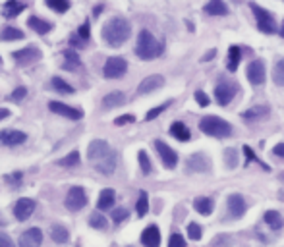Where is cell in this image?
Wrapping results in <instances>:
<instances>
[{"label":"cell","instance_id":"obj_31","mask_svg":"<svg viewBox=\"0 0 284 247\" xmlns=\"http://www.w3.org/2000/svg\"><path fill=\"white\" fill-rule=\"evenodd\" d=\"M50 238L54 239L56 243H66V241L70 239V234H68V230L64 228V226L54 224V226L50 228Z\"/></svg>","mask_w":284,"mask_h":247},{"label":"cell","instance_id":"obj_29","mask_svg":"<svg viewBox=\"0 0 284 247\" xmlns=\"http://www.w3.org/2000/svg\"><path fill=\"white\" fill-rule=\"evenodd\" d=\"M263 219L273 230H280V228H282L284 220H282V217H280V212H276V210H267V212L263 214Z\"/></svg>","mask_w":284,"mask_h":247},{"label":"cell","instance_id":"obj_34","mask_svg":"<svg viewBox=\"0 0 284 247\" xmlns=\"http://www.w3.org/2000/svg\"><path fill=\"white\" fill-rule=\"evenodd\" d=\"M273 81L278 87H284V58L278 60L273 68Z\"/></svg>","mask_w":284,"mask_h":247},{"label":"cell","instance_id":"obj_39","mask_svg":"<svg viewBox=\"0 0 284 247\" xmlns=\"http://www.w3.org/2000/svg\"><path fill=\"white\" fill-rule=\"evenodd\" d=\"M47 4H49V8H52L58 14H64L70 10V0H47Z\"/></svg>","mask_w":284,"mask_h":247},{"label":"cell","instance_id":"obj_47","mask_svg":"<svg viewBox=\"0 0 284 247\" xmlns=\"http://www.w3.org/2000/svg\"><path fill=\"white\" fill-rule=\"evenodd\" d=\"M168 247H186V239L182 238L180 234H172L168 239Z\"/></svg>","mask_w":284,"mask_h":247},{"label":"cell","instance_id":"obj_13","mask_svg":"<svg viewBox=\"0 0 284 247\" xmlns=\"http://www.w3.org/2000/svg\"><path fill=\"white\" fill-rule=\"evenodd\" d=\"M247 79L251 85H261L265 81V64L263 60H254L247 66Z\"/></svg>","mask_w":284,"mask_h":247},{"label":"cell","instance_id":"obj_41","mask_svg":"<svg viewBox=\"0 0 284 247\" xmlns=\"http://www.w3.org/2000/svg\"><path fill=\"white\" fill-rule=\"evenodd\" d=\"M187 236H190L192 241H199L201 236H203V230H201V226L197 222H190L187 224Z\"/></svg>","mask_w":284,"mask_h":247},{"label":"cell","instance_id":"obj_3","mask_svg":"<svg viewBox=\"0 0 284 247\" xmlns=\"http://www.w3.org/2000/svg\"><path fill=\"white\" fill-rule=\"evenodd\" d=\"M199 130L211 137H228L232 133V126L218 116H205L199 122Z\"/></svg>","mask_w":284,"mask_h":247},{"label":"cell","instance_id":"obj_7","mask_svg":"<svg viewBox=\"0 0 284 247\" xmlns=\"http://www.w3.org/2000/svg\"><path fill=\"white\" fill-rule=\"evenodd\" d=\"M12 58H14L18 64L25 66V64H35V62H39L41 58H43V52H41V48H37V47H25V48H21V50L12 52Z\"/></svg>","mask_w":284,"mask_h":247},{"label":"cell","instance_id":"obj_14","mask_svg":"<svg viewBox=\"0 0 284 247\" xmlns=\"http://www.w3.org/2000/svg\"><path fill=\"white\" fill-rule=\"evenodd\" d=\"M27 135L23 132H18V130H2L0 132V145H6V147H16V145H21L25 143Z\"/></svg>","mask_w":284,"mask_h":247},{"label":"cell","instance_id":"obj_24","mask_svg":"<svg viewBox=\"0 0 284 247\" xmlns=\"http://www.w3.org/2000/svg\"><path fill=\"white\" fill-rule=\"evenodd\" d=\"M126 103V95L122 93V91H112V93H108L105 99H103V106L110 110V108H116V106H122Z\"/></svg>","mask_w":284,"mask_h":247},{"label":"cell","instance_id":"obj_18","mask_svg":"<svg viewBox=\"0 0 284 247\" xmlns=\"http://www.w3.org/2000/svg\"><path fill=\"white\" fill-rule=\"evenodd\" d=\"M236 95V87L230 85V83H220V85L215 87V99L216 103L220 106H226Z\"/></svg>","mask_w":284,"mask_h":247},{"label":"cell","instance_id":"obj_2","mask_svg":"<svg viewBox=\"0 0 284 247\" xmlns=\"http://www.w3.org/2000/svg\"><path fill=\"white\" fill-rule=\"evenodd\" d=\"M136 54L141 58V60H153V58H159L163 54V45L153 37L151 31L141 29L139 35H137Z\"/></svg>","mask_w":284,"mask_h":247},{"label":"cell","instance_id":"obj_6","mask_svg":"<svg viewBox=\"0 0 284 247\" xmlns=\"http://www.w3.org/2000/svg\"><path fill=\"white\" fill-rule=\"evenodd\" d=\"M87 205V195H85V190L79 188V186H74L70 188L68 195H66V209L72 210V212H78L83 207Z\"/></svg>","mask_w":284,"mask_h":247},{"label":"cell","instance_id":"obj_44","mask_svg":"<svg viewBox=\"0 0 284 247\" xmlns=\"http://www.w3.org/2000/svg\"><path fill=\"white\" fill-rule=\"evenodd\" d=\"M168 106H170V101H167L165 105H161V106H155L153 110H149V112H147V116H145V120H147V122H151V120H155V118H157L159 114H163V112L167 110Z\"/></svg>","mask_w":284,"mask_h":247},{"label":"cell","instance_id":"obj_50","mask_svg":"<svg viewBox=\"0 0 284 247\" xmlns=\"http://www.w3.org/2000/svg\"><path fill=\"white\" fill-rule=\"evenodd\" d=\"M196 101H197V105L199 106H207L209 103H211V99H209L203 91H196Z\"/></svg>","mask_w":284,"mask_h":247},{"label":"cell","instance_id":"obj_19","mask_svg":"<svg viewBox=\"0 0 284 247\" xmlns=\"http://www.w3.org/2000/svg\"><path fill=\"white\" fill-rule=\"evenodd\" d=\"M93 166L97 168L101 174H105V176H110L112 172H114V168H116V152L110 151L105 157V159H101V161L93 162Z\"/></svg>","mask_w":284,"mask_h":247},{"label":"cell","instance_id":"obj_9","mask_svg":"<svg viewBox=\"0 0 284 247\" xmlns=\"http://www.w3.org/2000/svg\"><path fill=\"white\" fill-rule=\"evenodd\" d=\"M112 151L110 147H108V143L105 139H93V141L87 145V157L91 162H97L101 159H105L108 152Z\"/></svg>","mask_w":284,"mask_h":247},{"label":"cell","instance_id":"obj_10","mask_svg":"<svg viewBox=\"0 0 284 247\" xmlns=\"http://www.w3.org/2000/svg\"><path fill=\"white\" fill-rule=\"evenodd\" d=\"M49 108L54 114H60V116H64V118H70V120H79V118H83V112H81L79 108L68 106V105H64V103H58V101H50Z\"/></svg>","mask_w":284,"mask_h":247},{"label":"cell","instance_id":"obj_33","mask_svg":"<svg viewBox=\"0 0 284 247\" xmlns=\"http://www.w3.org/2000/svg\"><path fill=\"white\" fill-rule=\"evenodd\" d=\"M64 58H66V62H68V64H64V68H66V70H78V68L81 66L78 52H76V50H72V48L64 50Z\"/></svg>","mask_w":284,"mask_h":247},{"label":"cell","instance_id":"obj_36","mask_svg":"<svg viewBox=\"0 0 284 247\" xmlns=\"http://www.w3.org/2000/svg\"><path fill=\"white\" fill-rule=\"evenodd\" d=\"M89 226H91V228H97V230H107L108 222H107V219H105L103 214L93 212V214L89 217Z\"/></svg>","mask_w":284,"mask_h":247},{"label":"cell","instance_id":"obj_40","mask_svg":"<svg viewBox=\"0 0 284 247\" xmlns=\"http://www.w3.org/2000/svg\"><path fill=\"white\" fill-rule=\"evenodd\" d=\"M4 180H6V183H10L14 190H18V188H21V183H23V174H21V172L6 174V176H4Z\"/></svg>","mask_w":284,"mask_h":247},{"label":"cell","instance_id":"obj_35","mask_svg":"<svg viewBox=\"0 0 284 247\" xmlns=\"http://www.w3.org/2000/svg\"><path fill=\"white\" fill-rule=\"evenodd\" d=\"M137 217H145L149 212V195L145 193V191H141L139 193V199H137Z\"/></svg>","mask_w":284,"mask_h":247},{"label":"cell","instance_id":"obj_43","mask_svg":"<svg viewBox=\"0 0 284 247\" xmlns=\"http://www.w3.org/2000/svg\"><path fill=\"white\" fill-rule=\"evenodd\" d=\"M225 164L228 168H236L238 166V157H236V149H225Z\"/></svg>","mask_w":284,"mask_h":247},{"label":"cell","instance_id":"obj_15","mask_svg":"<svg viewBox=\"0 0 284 247\" xmlns=\"http://www.w3.org/2000/svg\"><path fill=\"white\" fill-rule=\"evenodd\" d=\"M245 209H247V203H245V199L240 193H232L228 197V212H230V217L240 219V217H244Z\"/></svg>","mask_w":284,"mask_h":247},{"label":"cell","instance_id":"obj_55","mask_svg":"<svg viewBox=\"0 0 284 247\" xmlns=\"http://www.w3.org/2000/svg\"><path fill=\"white\" fill-rule=\"evenodd\" d=\"M10 116V110L8 108H0V120H4V118H8Z\"/></svg>","mask_w":284,"mask_h":247},{"label":"cell","instance_id":"obj_4","mask_svg":"<svg viewBox=\"0 0 284 247\" xmlns=\"http://www.w3.org/2000/svg\"><path fill=\"white\" fill-rule=\"evenodd\" d=\"M128 72V62L122 56H110L105 62V68H103V76L107 79H118L122 77Z\"/></svg>","mask_w":284,"mask_h":247},{"label":"cell","instance_id":"obj_57","mask_svg":"<svg viewBox=\"0 0 284 247\" xmlns=\"http://www.w3.org/2000/svg\"><path fill=\"white\" fill-rule=\"evenodd\" d=\"M280 180H282V181H284V174H280Z\"/></svg>","mask_w":284,"mask_h":247},{"label":"cell","instance_id":"obj_11","mask_svg":"<svg viewBox=\"0 0 284 247\" xmlns=\"http://www.w3.org/2000/svg\"><path fill=\"white\" fill-rule=\"evenodd\" d=\"M35 207H37L35 201L29 199V197H23V199H20L16 203V207H14V217L20 220V222H23V220H27L31 214H33Z\"/></svg>","mask_w":284,"mask_h":247},{"label":"cell","instance_id":"obj_52","mask_svg":"<svg viewBox=\"0 0 284 247\" xmlns=\"http://www.w3.org/2000/svg\"><path fill=\"white\" fill-rule=\"evenodd\" d=\"M273 155H276L278 159H282V161H284V143L274 145V147H273Z\"/></svg>","mask_w":284,"mask_h":247},{"label":"cell","instance_id":"obj_32","mask_svg":"<svg viewBox=\"0 0 284 247\" xmlns=\"http://www.w3.org/2000/svg\"><path fill=\"white\" fill-rule=\"evenodd\" d=\"M265 116H269V106H265V105H257V106H254L251 110L244 112L245 120H259V118H265Z\"/></svg>","mask_w":284,"mask_h":247},{"label":"cell","instance_id":"obj_26","mask_svg":"<svg viewBox=\"0 0 284 247\" xmlns=\"http://www.w3.org/2000/svg\"><path fill=\"white\" fill-rule=\"evenodd\" d=\"M27 25H29L33 31H37L39 35H47L50 29H52V25H50L49 21H45V19L37 18V16H31V18L27 19Z\"/></svg>","mask_w":284,"mask_h":247},{"label":"cell","instance_id":"obj_21","mask_svg":"<svg viewBox=\"0 0 284 247\" xmlns=\"http://www.w3.org/2000/svg\"><path fill=\"white\" fill-rule=\"evenodd\" d=\"M207 16H226L228 14V6L225 4V0H209L203 8Z\"/></svg>","mask_w":284,"mask_h":247},{"label":"cell","instance_id":"obj_48","mask_svg":"<svg viewBox=\"0 0 284 247\" xmlns=\"http://www.w3.org/2000/svg\"><path fill=\"white\" fill-rule=\"evenodd\" d=\"M91 37V29H89V23H83L81 27L78 29V35H76V39H81V41H87V39Z\"/></svg>","mask_w":284,"mask_h":247},{"label":"cell","instance_id":"obj_45","mask_svg":"<svg viewBox=\"0 0 284 247\" xmlns=\"http://www.w3.org/2000/svg\"><path fill=\"white\" fill-rule=\"evenodd\" d=\"M126 219H128V209L112 210V222H114V224H120V222H124Z\"/></svg>","mask_w":284,"mask_h":247},{"label":"cell","instance_id":"obj_5","mask_svg":"<svg viewBox=\"0 0 284 247\" xmlns=\"http://www.w3.org/2000/svg\"><path fill=\"white\" fill-rule=\"evenodd\" d=\"M251 10H254L255 19H257V27H259V31H261V33H267V35H273L274 31H276V23H274L271 12H267V10H263L261 6H257V4H251Z\"/></svg>","mask_w":284,"mask_h":247},{"label":"cell","instance_id":"obj_25","mask_svg":"<svg viewBox=\"0 0 284 247\" xmlns=\"http://www.w3.org/2000/svg\"><path fill=\"white\" fill-rule=\"evenodd\" d=\"M170 135L178 139V141H190L192 139V133L190 130L186 128V123L184 122H174L170 126Z\"/></svg>","mask_w":284,"mask_h":247},{"label":"cell","instance_id":"obj_54","mask_svg":"<svg viewBox=\"0 0 284 247\" xmlns=\"http://www.w3.org/2000/svg\"><path fill=\"white\" fill-rule=\"evenodd\" d=\"M215 56H216V50H215V48H213V50H209V52H207L205 56L201 58V62H209V60H213V58H215Z\"/></svg>","mask_w":284,"mask_h":247},{"label":"cell","instance_id":"obj_51","mask_svg":"<svg viewBox=\"0 0 284 247\" xmlns=\"http://www.w3.org/2000/svg\"><path fill=\"white\" fill-rule=\"evenodd\" d=\"M0 247H16V245H14V241L6 234H0Z\"/></svg>","mask_w":284,"mask_h":247},{"label":"cell","instance_id":"obj_1","mask_svg":"<svg viewBox=\"0 0 284 247\" xmlns=\"http://www.w3.org/2000/svg\"><path fill=\"white\" fill-rule=\"evenodd\" d=\"M132 35V25L126 18L116 16V18L108 19L107 23L103 25V39L108 47L116 48L120 45H124Z\"/></svg>","mask_w":284,"mask_h":247},{"label":"cell","instance_id":"obj_38","mask_svg":"<svg viewBox=\"0 0 284 247\" xmlns=\"http://www.w3.org/2000/svg\"><path fill=\"white\" fill-rule=\"evenodd\" d=\"M137 161H139V166H141L143 176H149V174H151V170H153V166H151V161H149L147 152H145V151L137 152Z\"/></svg>","mask_w":284,"mask_h":247},{"label":"cell","instance_id":"obj_37","mask_svg":"<svg viewBox=\"0 0 284 247\" xmlns=\"http://www.w3.org/2000/svg\"><path fill=\"white\" fill-rule=\"evenodd\" d=\"M52 87H54L58 93H64V95H72V93H74V87L68 85L62 77H52Z\"/></svg>","mask_w":284,"mask_h":247},{"label":"cell","instance_id":"obj_16","mask_svg":"<svg viewBox=\"0 0 284 247\" xmlns=\"http://www.w3.org/2000/svg\"><path fill=\"white\" fill-rule=\"evenodd\" d=\"M186 168L187 172H205L211 168V162L209 159H205L203 152H194L186 162Z\"/></svg>","mask_w":284,"mask_h":247},{"label":"cell","instance_id":"obj_27","mask_svg":"<svg viewBox=\"0 0 284 247\" xmlns=\"http://www.w3.org/2000/svg\"><path fill=\"white\" fill-rule=\"evenodd\" d=\"M23 10H25V4H21L18 0H8L4 4V18H18Z\"/></svg>","mask_w":284,"mask_h":247},{"label":"cell","instance_id":"obj_28","mask_svg":"<svg viewBox=\"0 0 284 247\" xmlns=\"http://www.w3.org/2000/svg\"><path fill=\"white\" fill-rule=\"evenodd\" d=\"M240 58H242V50H240V47H236L234 45V47L228 48V64H226L228 72H236V70H238Z\"/></svg>","mask_w":284,"mask_h":247},{"label":"cell","instance_id":"obj_12","mask_svg":"<svg viewBox=\"0 0 284 247\" xmlns=\"http://www.w3.org/2000/svg\"><path fill=\"white\" fill-rule=\"evenodd\" d=\"M163 85H165V77L159 76V74H153V76L145 77V79L139 83L137 93H139V95H147V93H153V91L161 89Z\"/></svg>","mask_w":284,"mask_h":247},{"label":"cell","instance_id":"obj_46","mask_svg":"<svg viewBox=\"0 0 284 247\" xmlns=\"http://www.w3.org/2000/svg\"><path fill=\"white\" fill-rule=\"evenodd\" d=\"M25 95H27V89H25V87H18V89H16V91H14L12 95H8V101H14V103H20V101H21V99H23Z\"/></svg>","mask_w":284,"mask_h":247},{"label":"cell","instance_id":"obj_20","mask_svg":"<svg viewBox=\"0 0 284 247\" xmlns=\"http://www.w3.org/2000/svg\"><path fill=\"white\" fill-rule=\"evenodd\" d=\"M141 243L145 247H159L161 245V232L155 224H151L147 228L143 230V234H141Z\"/></svg>","mask_w":284,"mask_h":247},{"label":"cell","instance_id":"obj_23","mask_svg":"<svg viewBox=\"0 0 284 247\" xmlns=\"http://www.w3.org/2000/svg\"><path fill=\"white\" fill-rule=\"evenodd\" d=\"M114 201H116V193H114V190H103V191H101V195H99L97 209H99V210H108V209H112Z\"/></svg>","mask_w":284,"mask_h":247},{"label":"cell","instance_id":"obj_42","mask_svg":"<svg viewBox=\"0 0 284 247\" xmlns=\"http://www.w3.org/2000/svg\"><path fill=\"white\" fill-rule=\"evenodd\" d=\"M78 162H79V152L78 151H72L70 155H66L64 159H60L58 164H60V166H66V168H68V166H76Z\"/></svg>","mask_w":284,"mask_h":247},{"label":"cell","instance_id":"obj_58","mask_svg":"<svg viewBox=\"0 0 284 247\" xmlns=\"http://www.w3.org/2000/svg\"><path fill=\"white\" fill-rule=\"evenodd\" d=\"M0 224H2V220H0Z\"/></svg>","mask_w":284,"mask_h":247},{"label":"cell","instance_id":"obj_22","mask_svg":"<svg viewBox=\"0 0 284 247\" xmlns=\"http://www.w3.org/2000/svg\"><path fill=\"white\" fill-rule=\"evenodd\" d=\"M194 209H196L199 214L209 217V214L215 210V201L211 199V197H197V199L194 201Z\"/></svg>","mask_w":284,"mask_h":247},{"label":"cell","instance_id":"obj_8","mask_svg":"<svg viewBox=\"0 0 284 247\" xmlns=\"http://www.w3.org/2000/svg\"><path fill=\"white\" fill-rule=\"evenodd\" d=\"M155 149H157L159 152V157H161V161H163V164L167 166V168H176V164H178V155L174 149H170L167 143L165 141H155Z\"/></svg>","mask_w":284,"mask_h":247},{"label":"cell","instance_id":"obj_49","mask_svg":"<svg viewBox=\"0 0 284 247\" xmlns=\"http://www.w3.org/2000/svg\"><path fill=\"white\" fill-rule=\"evenodd\" d=\"M134 122H136V116H132V114L118 116L116 120H114V123H116V126H126V123H134Z\"/></svg>","mask_w":284,"mask_h":247},{"label":"cell","instance_id":"obj_17","mask_svg":"<svg viewBox=\"0 0 284 247\" xmlns=\"http://www.w3.org/2000/svg\"><path fill=\"white\" fill-rule=\"evenodd\" d=\"M43 243V232L39 228L25 230L20 236V247H41Z\"/></svg>","mask_w":284,"mask_h":247},{"label":"cell","instance_id":"obj_53","mask_svg":"<svg viewBox=\"0 0 284 247\" xmlns=\"http://www.w3.org/2000/svg\"><path fill=\"white\" fill-rule=\"evenodd\" d=\"M244 152H245V157H247V161H257V162H259V159L255 157V152L251 151L247 145H244Z\"/></svg>","mask_w":284,"mask_h":247},{"label":"cell","instance_id":"obj_56","mask_svg":"<svg viewBox=\"0 0 284 247\" xmlns=\"http://www.w3.org/2000/svg\"><path fill=\"white\" fill-rule=\"evenodd\" d=\"M278 35L284 39V21H282V25H280V29H278Z\"/></svg>","mask_w":284,"mask_h":247},{"label":"cell","instance_id":"obj_60","mask_svg":"<svg viewBox=\"0 0 284 247\" xmlns=\"http://www.w3.org/2000/svg\"><path fill=\"white\" fill-rule=\"evenodd\" d=\"M0 62H2V60H0Z\"/></svg>","mask_w":284,"mask_h":247},{"label":"cell","instance_id":"obj_30","mask_svg":"<svg viewBox=\"0 0 284 247\" xmlns=\"http://www.w3.org/2000/svg\"><path fill=\"white\" fill-rule=\"evenodd\" d=\"M25 33L18 27H4L0 31V41H21Z\"/></svg>","mask_w":284,"mask_h":247},{"label":"cell","instance_id":"obj_59","mask_svg":"<svg viewBox=\"0 0 284 247\" xmlns=\"http://www.w3.org/2000/svg\"><path fill=\"white\" fill-rule=\"evenodd\" d=\"M128 247H132V245H128Z\"/></svg>","mask_w":284,"mask_h":247}]
</instances>
